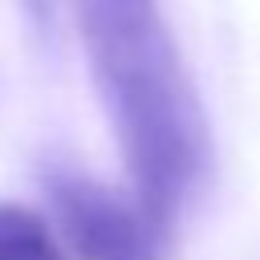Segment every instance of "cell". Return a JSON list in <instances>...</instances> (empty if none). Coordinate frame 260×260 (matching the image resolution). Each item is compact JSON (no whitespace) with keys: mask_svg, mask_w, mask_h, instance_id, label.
Returning <instances> with one entry per match:
<instances>
[{"mask_svg":"<svg viewBox=\"0 0 260 260\" xmlns=\"http://www.w3.org/2000/svg\"><path fill=\"white\" fill-rule=\"evenodd\" d=\"M93 89L134 199L175 223L207 171V118L158 0H73Z\"/></svg>","mask_w":260,"mask_h":260,"instance_id":"1","label":"cell"},{"mask_svg":"<svg viewBox=\"0 0 260 260\" xmlns=\"http://www.w3.org/2000/svg\"><path fill=\"white\" fill-rule=\"evenodd\" d=\"M57 219L81 260H167L171 228L158 223L138 199L118 195L93 175L53 167L45 175Z\"/></svg>","mask_w":260,"mask_h":260,"instance_id":"2","label":"cell"},{"mask_svg":"<svg viewBox=\"0 0 260 260\" xmlns=\"http://www.w3.org/2000/svg\"><path fill=\"white\" fill-rule=\"evenodd\" d=\"M0 260H61L41 215L16 203H0Z\"/></svg>","mask_w":260,"mask_h":260,"instance_id":"3","label":"cell"},{"mask_svg":"<svg viewBox=\"0 0 260 260\" xmlns=\"http://www.w3.org/2000/svg\"><path fill=\"white\" fill-rule=\"evenodd\" d=\"M24 8H28V20L37 28H49L53 24V0H24Z\"/></svg>","mask_w":260,"mask_h":260,"instance_id":"4","label":"cell"}]
</instances>
